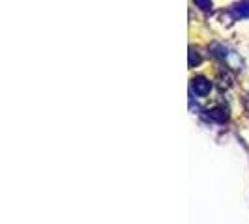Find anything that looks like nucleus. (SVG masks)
<instances>
[{
	"mask_svg": "<svg viewBox=\"0 0 249 224\" xmlns=\"http://www.w3.org/2000/svg\"><path fill=\"white\" fill-rule=\"evenodd\" d=\"M193 92H195V96H206L208 92H210V82L208 80H204V79H195L193 80Z\"/></svg>",
	"mask_w": 249,
	"mask_h": 224,
	"instance_id": "f257e3e1",
	"label": "nucleus"
}]
</instances>
